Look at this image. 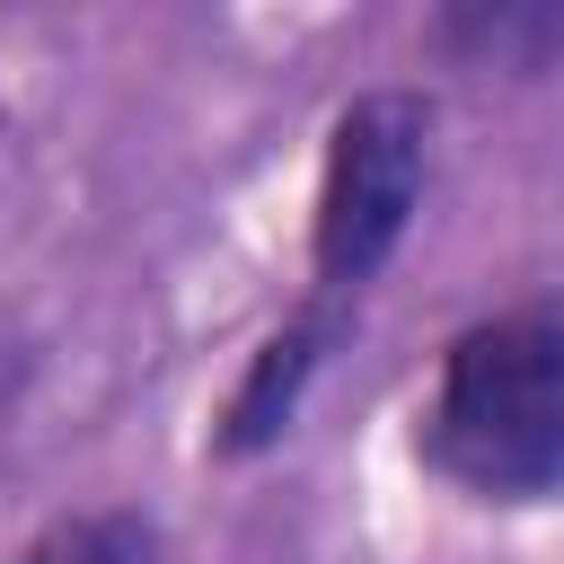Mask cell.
Wrapping results in <instances>:
<instances>
[{
    "instance_id": "obj_3",
    "label": "cell",
    "mask_w": 564,
    "mask_h": 564,
    "mask_svg": "<svg viewBox=\"0 0 564 564\" xmlns=\"http://www.w3.org/2000/svg\"><path fill=\"white\" fill-rule=\"evenodd\" d=\"M344 317L352 308H335V300H300L282 326H264V344L247 352V370L229 379V397H220V414H212V458H264V449H282V432L300 423V397H308V379L326 370V352H335V335H344Z\"/></svg>"
},
{
    "instance_id": "obj_5",
    "label": "cell",
    "mask_w": 564,
    "mask_h": 564,
    "mask_svg": "<svg viewBox=\"0 0 564 564\" xmlns=\"http://www.w3.org/2000/svg\"><path fill=\"white\" fill-rule=\"evenodd\" d=\"M18 564H159V529L141 511H70Z\"/></svg>"
},
{
    "instance_id": "obj_2",
    "label": "cell",
    "mask_w": 564,
    "mask_h": 564,
    "mask_svg": "<svg viewBox=\"0 0 564 564\" xmlns=\"http://www.w3.org/2000/svg\"><path fill=\"white\" fill-rule=\"evenodd\" d=\"M432 185V97L423 88H361L335 106L317 150V203H308V300L352 308L388 256L405 247Z\"/></svg>"
},
{
    "instance_id": "obj_1",
    "label": "cell",
    "mask_w": 564,
    "mask_h": 564,
    "mask_svg": "<svg viewBox=\"0 0 564 564\" xmlns=\"http://www.w3.org/2000/svg\"><path fill=\"white\" fill-rule=\"evenodd\" d=\"M414 458L467 502H546L564 485V317L546 300L449 335Z\"/></svg>"
},
{
    "instance_id": "obj_4",
    "label": "cell",
    "mask_w": 564,
    "mask_h": 564,
    "mask_svg": "<svg viewBox=\"0 0 564 564\" xmlns=\"http://www.w3.org/2000/svg\"><path fill=\"white\" fill-rule=\"evenodd\" d=\"M432 44L458 70L546 79L564 53V9L555 0H449V9H432Z\"/></svg>"
}]
</instances>
